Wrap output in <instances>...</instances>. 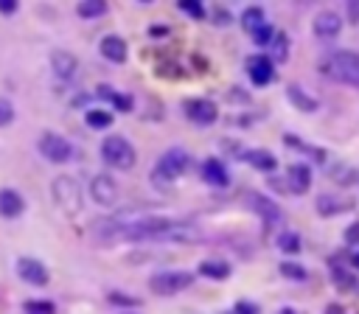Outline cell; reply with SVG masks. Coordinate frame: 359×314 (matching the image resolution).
Segmentation results:
<instances>
[{"mask_svg":"<svg viewBox=\"0 0 359 314\" xmlns=\"http://www.w3.org/2000/svg\"><path fill=\"white\" fill-rule=\"evenodd\" d=\"M278 250L280 252H286V255H297L300 250H303V241H300V235L297 233H292V230H283L280 235H278Z\"/></svg>","mask_w":359,"mask_h":314,"instance_id":"26","label":"cell"},{"mask_svg":"<svg viewBox=\"0 0 359 314\" xmlns=\"http://www.w3.org/2000/svg\"><path fill=\"white\" fill-rule=\"evenodd\" d=\"M50 196H53V205L67 219L81 216V210H84V191H81V182L73 174H56L50 179Z\"/></svg>","mask_w":359,"mask_h":314,"instance_id":"1","label":"cell"},{"mask_svg":"<svg viewBox=\"0 0 359 314\" xmlns=\"http://www.w3.org/2000/svg\"><path fill=\"white\" fill-rule=\"evenodd\" d=\"M247 76L255 87H266L272 78H275V62L264 53H255V56H247Z\"/></svg>","mask_w":359,"mask_h":314,"instance_id":"11","label":"cell"},{"mask_svg":"<svg viewBox=\"0 0 359 314\" xmlns=\"http://www.w3.org/2000/svg\"><path fill=\"white\" fill-rule=\"evenodd\" d=\"M95 95H98L101 101H107V104H112V101L118 98V90H112L109 84H98V87H95Z\"/></svg>","mask_w":359,"mask_h":314,"instance_id":"40","label":"cell"},{"mask_svg":"<svg viewBox=\"0 0 359 314\" xmlns=\"http://www.w3.org/2000/svg\"><path fill=\"white\" fill-rule=\"evenodd\" d=\"M266 182H269L275 191H280V193H283V191H289V185H286V177H283V179H278V177H266Z\"/></svg>","mask_w":359,"mask_h":314,"instance_id":"44","label":"cell"},{"mask_svg":"<svg viewBox=\"0 0 359 314\" xmlns=\"http://www.w3.org/2000/svg\"><path fill=\"white\" fill-rule=\"evenodd\" d=\"M177 8H180L182 14H188L191 20H196V22H202V20L208 17V8H205L202 3H196V0H180Z\"/></svg>","mask_w":359,"mask_h":314,"instance_id":"31","label":"cell"},{"mask_svg":"<svg viewBox=\"0 0 359 314\" xmlns=\"http://www.w3.org/2000/svg\"><path fill=\"white\" fill-rule=\"evenodd\" d=\"M331 278H334V286L342 292V294H359V278L342 266H331Z\"/></svg>","mask_w":359,"mask_h":314,"instance_id":"23","label":"cell"},{"mask_svg":"<svg viewBox=\"0 0 359 314\" xmlns=\"http://www.w3.org/2000/svg\"><path fill=\"white\" fill-rule=\"evenodd\" d=\"M348 264H351V266H353V269H356V272H359V250H356V252H351V255H348Z\"/></svg>","mask_w":359,"mask_h":314,"instance_id":"47","label":"cell"},{"mask_svg":"<svg viewBox=\"0 0 359 314\" xmlns=\"http://www.w3.org/2000/svg\"><path fill=\"white\" fill-rule=\"evenodd\" d=\"M50 70H53L56 78L70 81V78L79 73V56H76L73 50L56 48V50H50Z\"/></svg>","mask_w":359,"mask_h":314,"instance_id":"12","label":"cell"},{"mask_svg":"<svg viewBox=\"0 0 359 314\" xmlns=\"http://www.w3.org/2000/svg\"><path fill=\"white\" fill-rule=\"evenodd\" d=\"M165 34H168V28H165V25H149V36H151V39L165 36Z\"/></svg>","mask_w":359,"mask_h":314,"instance_id":"45","label":"cell"},{"mask_svg":"<svg viewBox=\"0 0 359 314\" xmlns=\"http://www.w3.org/2000/svg\"><path fill=\"white\" fill-rule=\"evenodd\" d=\"M311 31H314L317 39H334L342 31V17L337 11H320L311 20Z\"/></svg>","mask_w":359,"mask_h":314,"instance_id":"15","label":"cell"},{"mask_svg":"<svg viewBox=\"0 0 359 314\" xmlns=\"http://www.w3.org/2000/svg\"><path fill=\"white\" fill-rule=\"evenodd\" d=\"M188 165H191V154L185 149H165L160 154V160L154 163V168H151V182L157 188L168 191L174 185V179L188 171Z\"/></svg>","mask_w":359,"mask_h":314,"instance_id":"3","label":"cell"},{"mask_svg":"<svg viewBox=\"0 0 359 314\" xmlns=\"http://www.w3.org/2000/svg\"><path fill=\"white\" fill-rule=\"evenodd\" d=\"M278 314H303V311H297V308H292V306H283Z\"/></svg>","mask_w":359,"mask_h":314,"instance_id":"48","label":"cell"},{"mask_svg":"<svg viewBox=\"0 0 359 314\" xmlns=\"http://www.w3.org/2000/svg\"><path fill=\"white\" fill-rule=\"evenodd\" d=\"M247 205L264 219V224H278L280 219H283V213H280V205L275 202V199H269V196H264V193H255V191H247Z\"/></svg>","mask_w":359,"mask_h":314,"instance_id":"13","label":"cell"},{"mask_svg":"<svg viewBox=\"0 0 359 314\" xmlns=\"http://www.w3.org/2000/svg\"><path fill=\"white\" fill-rule=\"evenodd\" d=\"M210 22H213V25H219V28H224V25H230V22H233V14H230L227 8H222V6H216V8L210 11Z\"/></svg>","mask_w":359,"mask_h":314,"instance_id":"36","label":"cell"},{"mask_svg":"<svg viewBox=\"0 0 359 314\" xmlns=\"http://www.w3.org/2000/svg\"><path fill=\"white\" fill-rule=\"evenodd\" d=\"M22 314H56V303L45 297H34L22 303Z\"/></svg>","mask_w":359,"mask_h":314,"instance_id":"28","label":"cell"},{"mask_svg":"<svg viewBox=\"0 0 359 314\" xmlns=\"http://www.w3.org/2000/svg\"><path fill=\"white\" fill-rule=\"evenodd\" d=\"M36 149H39V154H42L48 163H56V165L70 163L73 154H76L73 143H70L67 137H62L59 132H50V129H45V132L36 137Z\"/></svg>","mask_w":359,"mask_h":314,"instance_id":"5","label":"cell"},{"mask_svg":"<svg viewBox=\"0 0 359 314\" xmlns=\"http://www.w3.org/2000/svg\"><path fill=\"white\" fill-rule=\"evenodd\" d=\"M286 98H289V104H292L294 109H300V112H317V109H320L317 98L309 95L300 84H286Z\"/></svg>","mask_w":359,"mask_h":314,"instance_id":"20","label":"cell"},{"mask_svg":"<svg viewBox=\"0 0 359 314\" xmlns=\"http://www.w3.org/2000/svg\"><path fill=\"white\" fill-rule=\"evenodd\" d=\"M286 185H289V193H306L311 188V168L306 163H292L286 168Z\"/></svg>","mask_w":359,"mask_h":314,"instance_id":"17","label":"cell"},{"mask_svg":"<svg viewBox=\"0 0 359 314\" xmlns=\"http://www.w3.org/2000/svg\"><path fill=\"white\" fill-rule=\"evenodd\" d=\"M283 140H286L289 146H297L300 151H309V154H311V157H314L317 163H325V157H328V151H325V149H317V146H309V143H303V140H297V137H292V135H286Z\"/></svg>","mask_w":359,"mask_h":314,"instance_id":"34","label":"cell"},{"mask_svg":"<svg viewBox=\"0 0 359 314\" xmlns=\"http://www.w3.org/2000/svg\"><path fill=\"white\" fill-rule=\"evenodd\" d=\"M199 238L202 233L194 221H177V219H168V224L157 235V241H174V244H196Z\"/></svg>","mask_w":359,"mask_h":314,"instance_id":"8","label":"cell"},{"mask_svg":"<svg viewBox=\"0 0 359 314\" xmlns=\"http://www.w3.org/2000/svg\"><path fill=\"white\" fill-rule=\"evenodd\" d=\"M17 8H20V6H17L14 0H0V14H3V17H11V14H17Z\"/></svg>","mask_w":359,"mask_h":314,"instance_id":"43","label":"cell"},{"mask_svg":"<svg viewBox=\"0 0 359 314\" xmlns=\"http://www.w3.org/2000/svg\"><path fill=\"white\" fill-rule=\"evenodd\" d=\"M342 238H345V244H359V221L348 224L345 233H342Z\"/></svg>","mask_w":359,"mask_h":314,"instance_id":"41","label":"cell"},{"mask_svg":"<svg viewBox=\"0 0 359 314\" xmlns=\"http://www.w3.org/2000/svg\"><path fill=\"white\" fill-rule=\"evenodd\" d=\"M182 112H185V118H188L191 123H196V126H210V123L219 121V107H216L210 98H188V101L182 104Z\"/></svg>","mask_w":359,"mask_h":314,"instance_id":"7","label":"cell"},{"mask_svg":"<svg viewBox=\"0 0 359 314\" xmlns=\"http://www.w3.org/2000/svg\"><path fill=\"white\" fill-rule=\"evenodd\" d=\"M328 174H331V179L339 182V185H353L356 177H359V171H353V168H348V165H331Z\"/></svg>","mask_w":359,"mask_h":314,"instance_id":"32","label":"cell"},{"mask_svg":"<svg viewBox=\"0 0 359 314\" xmlns=\"http://www.w3.org/2000/svg\"><path fill=\"white\" fill-rule=\"evenodd\" d=\"M118 193H121V188L109 174H95L90 179V196H93L95 205L112 207V205H118Z\"/></svg>","mask_w":359,"mask_h":314,"instance_id":"9","label":"cell"},{"mask_svg":"<svg viewBox=\"0 0 359 314\" xmlns=\"http://www.w3.org/2000/svg\"><path fill=\"white\" fill-rule=\"evenodd\" d=\"M14 269H17V278H20V280H25V283H31V286H45V283L50 280L48 266H45L39 258H31V255L17 258Z\"/></svg>","mask_w":359,"mask_h":314,"instance_id":"10","label":"cell"},{"mask_svg":"<svg viewBox=\"0 0 359 314\" xmlns=\"http://www.w3.org/2000/svg\"><path fill=\"white\" fill-rule=\"evenodd\" d=\"M194 283V275L185 272V269H165V272H154L149 278V289L160 297H171V294H180L185 289H191Z\"/></svg>","mask_w":359,"mask_h":314,"instance_id":"6","label":"cell"},{"mask_svg":"<svg viewBox=\"0 0 359 314\" xmlns=\"http://www.w3.org/2000/svg\"><path fill=\"white\" fill-rule=\"evenodd\" d=\"M84 121L93 129H107V126H112V112L109 109H87L84 112Z\"/></svg>","mask_w":359,"mask_h":314,"instance_id":"29","label":"cell"},{"mask_svg":"<svg viewBox=\"0 0 359 314\" xmlns=\"http://www.w3.org/2000/svg\"><path fill=\"white\" fill-rule=\"evenodd\" d=\"M199 177H202L208 185H213V188H224V185L230 182V171H227V165H224L219 157H208V160H202V165H199Z\"/></svg>","mask_w":359,"mask_h":314,"instance_id":"16","label":"cell"},{"mask_svg":"<svg viewBox=\"0 0 359 314\" xmlns=\"http://www.w3.org/2000/svg\"><path fill=\"white\" fill-rule=\"evenodd\" d=\"M107 300H109L112 306H121V308H137V306H143V300H140V297H132V294H123V292H118V289H112V292H107Z\"/></svg>","mask_w":359,"mask_h":314,"instance_id":"33","label":"cell"},{"mask_svg":"<svg viewBox=\"0 0 359 314\" xmlns=\"http://www.w3.org/2000/svg\"><path fill=\"white\" fill-rule=\"evenodd\" d=\"M25 210V199L14 188H0V216L3 219H17Z\"/></svg>","mask_w":359,"mask_h":314,"instance_id":"19","label":"cell"},{"mask_svg":"<svg viewBox=\"0 0 359 314\" xmlns=\"http://www.w3.org/2000/svg\"><path fill=\"white\" fill-rule=\"evenodd\" d=\"M233 314H261V306L252 303V300H236Z\"/></svg>","mask_w":359,"mask_h":314,"instance_id":"38","label":"cell"},{"mask_svg":"<svg viewBox=\"0 0 359 314\" xmlns=\"http://www.w3.org/2000/svg\"><path fill=\"white\" fill-rule=\"evenodd\" d=\"M112 109H118V112H132V109H135V98L126 95V93H118V98L112 101Z\"/></svg>","mask_w":359,"mask_h":314,"instance_id":"37","label":"cell"},{"mask_svg":"<svg viewBox=\"0 0 359 314\" xmlns=\"http://www.w3.org/2000/svg\"><path fill=\"white\" fill-rule=\"evenodd\" d=\"M275 34H278V31H275V28L266 22L264 28H258V31L252 34V42H255L258 48H269V45H272V39H275Z\"/></svg>","mask_w":359,"mask_h":314,"instance_id":"35","label":"cell"},{"mask_svg":"<svg viewBox=\"0 0 359 314\" xmlns=\"http://www.w3.org/2000/svg\"><path fill=\"white\" fill-rule=\"evenodd\" d=\"M353 205H356L353 199H342V196H331V193H320L314 202L320 216H339V213L353 210Z\"/></svg>","mask_w":359,"mask_h":314,"instance_id":"18","label":"cell"},{"mask_svg":"<svg viewBox=\"0 0 359 314\" xmlns=\"http://www.w3.org/2000/svg\"><path fill=\"white\" fill-rule=\"evenodd\" d=\"M323 314H345V308H342L339 303H328V306L323 308Z\"/></svg>","mask_w":359,"mask_h":314,"instance_id":"46","label":"cell"},{"mask_svg":"<svg viewBox=\"0 0 359 314\" xmlns=\"http://www.w3.org/2000/svg\"><path fill=\"white\" fill-rule=\"evenodd\" d=\"M320 73L339 84L359 90V53L356 50H334L320 62Z\"/></svg>","mask_w":359,"mask_h":314,"instance_id":"2","label":"cell"},{"mask_svg":"<svg viewBox=\"0 0 359 314\" xmlns=\"http://www.w3.org/2000/svg\"><path fill=\"white\" fill-rule=\"evenodd\" d=\"M107 11H109V3H104V0H81V3H76V14L81 20H98Z\"/></svg>","mask_w":359,"mask_h":314,"instance_id":"25","label":"cell"},{"mask_svg":"<svg viewBox=\"0 0 359 314\" xmlns=\"http://www.w3.org/2000/svg\"><path fill=\"white\" fill-rule=\"evenodd\" d=\"M278 272H280L283 278H289V280H306V278H309L306 266H303V264H297V261H280Z\"/></svg>","mask_w":359,"mask_h":314,"instance_id":"30","label":"cell"},{"mask_svg":"<svg viewBox=\"0 0 359 314\" xmlns=\"http://www.w3.org/2000/svg\"><path fill=\"white\" fill-rule=\"evenodd\" d=\"M238 22H241V28L252 36L258 28H264L266 25V17H264V8L261 6H247L244 11H241V17H238Z\"/></svg>","mask_w":359,"mask_h":314,"instance_id":"24","label":"cell"},{"mask_svg":"<svg viewBox=\"0 0 359 314\" xmlns=\"http://www.w3.org/2000/svg\"><path fill=\"white\" fill-rule=\"evenodd\" d=\"M196 272L202 278H210V280H227L233 275V266L227 261H222V258H205V261H199Z\"/></svg>","mask_w":359,"mask_h":314,"instance_id":"21","label":"cell"},{"mask_svg":"<svg viewBox=\"0 0 359 314\" xmlns=\"http://www.w3.org/2000/svg\"><path fill=\"white\" fill-rule=\"evenodd\" d=\"M269 59H272V62H286V59H289V36H286L283 31L275 34V39H272V45H269Z\"/></svg>","mask_w":359,"mask_h":314,"instance_id":"27","label":"cell"},{"mask_svg":"<svg viewBox=\"0 0 359 314\" xmlns=\"http://www.w3.org/2000/svg\"><path fill=\"white\" fill-rule=\"evenodd\" d=\"M98 50H101V56H104L107 62H112V64H123V62L129 59V45H126V39L118 36V34H107V36L98 42Z\"/></svg>","mask_w":359,"mask_h":314,"instance_id":"14","label":"cell"},{"mask_svg":"<svg viewBox=\"0 0 359 314\" xmlns=\"http://www.w3.org/2000/svg\"><path fill=\"white\" fill-rule=\"evenodd\" d=\"M252 168H258V171H264V174H272L275 168H278V157L272 154V151H266V149H247V157H244Z\"/></svg>","mask_w":359,"mask_h":314,"instance_id":"22","label":"cell"},{"mask_svg":"<svg viewBox=\"0 0 359 314\" xmlns=\"http://www.w3.org/2000/svg\"><path fill=\"white\" fill-rule=\"evenodd\" d=\"M123 314H137V311H123Z\"/></svg>","mask_w":359,"mask_h":314,"instance_id":"49","label":"cell"},{"mask_svg":"<svg viewBox=\"0 0 359 314\" xmlns=\"http://www.w3.org/2000/svg\"><path fill=\"white\" fill-rule=\"evenodd\" d=\"M101 160H104L109 168H115V171H129V168L137 163V151H135V146H132L126 137H121V135H107V137L101 140Z\"/></svg>","mask_w":359,"mask_h":314,"instance_id":"4","label":"cell"},{"mask_svg":"<svg viewBox=\"0 0 359 314\" xmlns=\"http://www.w3.org/2000/svg\"><path fill=\"white\" fill-rule=\"evenodd\" d=\"M345 14H348V22L351 25H359V0H351L345 6Z\"/></svg>","mask_w":359,"mask_h":314,"instance_id":"42","label":"cell"},{"mask_svg":"<svg viewBox=\"0 0 359 314\" xmlns=\"http://www.w3.org/2000/svg\"><path fill=\"white\" fill-rule=\"evenodd\" d=\"M14 121V104L8 98H0V126H8Z\"/></svg>","mask_w":359,"mask_h":314,"instance_id":"39","label":"cell"}]
</instances>
